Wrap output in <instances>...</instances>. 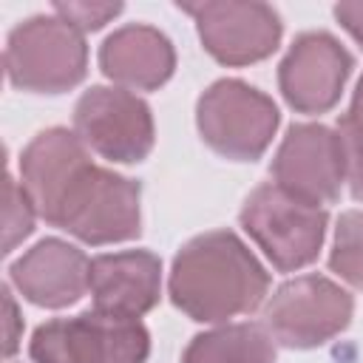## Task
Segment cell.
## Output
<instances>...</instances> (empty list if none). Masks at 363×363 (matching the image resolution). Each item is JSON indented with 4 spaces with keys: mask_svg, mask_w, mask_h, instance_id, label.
I'll return each instance as SVG.
<instances>
[{
    "mask_svg": "<svg viewBox=\"0 0 363 363\" xmlns=\"http://www.w3.org/2000/svg\"><path fill=\"white\" fill-rule=\"evenodd\" d=\"M269 278L230 230L196 235L182 247L170 272L173 303L201 323L247 315L267 298Z\"/></svg>",
    "mask_w": 363,
    "mask_h": 363,
    "instance_id": "cell-1",
    "label": "cell"
},
{
    "mask_svg": "<svg viewBox=\"0 0 363 363\" xmlns=\"http://www.w3.org/2000/svg\"><path fill=\"white\" fill-rule=\"evenodd\" d=\"M147 352L150 337L139 318L102 309L48 320L31 337L34 363H145Z\"/></svg>",
    "mask_w": 363,
    "mask_h": 363,
    "instance_id": "cell-2",
    "label": "cell"
},
{
    "mask_svg": "<svg viewBox=\"0 0 363 363\" xmlns=\"http://www.w3.org/2000/svg\"><path fill=\"white\" fill-rule=\"evenodd\" d=\"M241 224L281 272H292L315 261L326 233V210L269 182L244 201Z\"/></svg>",
    "mask_w": 363,
    "mask_h": 363,
    "instance_id": "cell-3",
    "label": "cell"
},
{
    "mask_svg": "<svg viewBox=\"0 0 363 363\" xmlns=\"http://www.w3.org/2000/svg\"><path fill=\"white\" fill-rule=\"evenodd\" d=\"M82 34L62 17H31L9 34L6 74L34 94H62L85 77Z\"/></svg>",
    "mask_w": 363,
    "mask_h": 363,
    "instance_id": "cell-4",
    "label": "cell"
},
{
    "mask_svg": "<svg viewBox=\"0 0 363 363\" xmlns=\"http://www.w3.org/2000/svg\"><path fill=\"white\" fill-rule=\"evenodd\" d=\"M51 224L88 244L128 241L139 235V184L91 162L68 187Z\"/></svg>",
    "mask_w": 363,
    "mask_h": 363,
    "instance_id": "cell-5",
    "label": "cell"
},
{
    "mask_svg": "<svg viewBox=\"0 0 363 363\" xmlns=\"http://www.w3.org/2000/svg\"><path fill=\"white\" fill-rule=\"evenodd\" d=\"M278 128V108L269 96L238 79H221L199 99L201 139L235 162L258 159Z\"/></svg>",
    "mask_w": 363,
    "mask_h": 363,
    "instance_id": "cell-6",
    "label": "cell"
},
{
    "mask_svg": "<svg viewBox=\"0 0 363 363\" xmlns=\"http://www.w3.org/2000/svg\"><path fill=\"white\" fill-rule=\"evenodd\" d=\"M352 295L320 275H301L275 289L267 303V332L289 349H312L352 320Z\"/></svg>",
    "mask_w": 363,
    "mask_h": 363,
    "instance_id": "cell-7",
    "label": "cell"
},
{
    "mask_svg": "<svg viewBox=\"0 0 363 363\" xmlns=\"http://www.w3.org/2000/svg\"><path fill=\"white\" fill-rule=\"evenodd\" d=\"M74 128L85 147L111 162H142L153 147L150 108L122 88H91L74 108Z\"/></svg>",
    "mask_w": 363,
    "mask_h": 363,
    "instance_id": "cell-8",
    "label": "cell"
},
{
    "mask_svg": "<svg viewBox=\"0 0 363 363\" xmlns=\"http://www.w3.org/2000/svg\"><path fill=\"white\" fill-rule=\"evenodd\" d=\"M272 176L295 199L315 207L332 204L346 179L340 136L326 125H292L275 153Z\"/></svg>",
    "mask_w": 363,
    "mask_h": 363,
    "instance_id": "cell-9",
    "label": "cell"
},
{
    "mask_svg": "<svg viewBox=\"0 0 363 363\" xmlns=\"http://www.w3.org/2000/svg\"><path fill=\"white\" fill-rule=\"evenodd\" d=\"M199 23L204 48L224 65H247L275 51L281 20L264 3H184Z\"/></svg>",
    "mask_w": 363,
    "mask_h": 363,
    "instance_id": "cell-10",
    "label": "cell"
},
{
    "mask_svg": "<svg viewBox=\"0 0 363 363\" xmlns=\"http://www.w3.org/2000/svg\"><path fill=\"white\" fill-rule=\"evenodd\" d=\"M352 71V54L329 34L309 31L295 40L281 62L278 82L284 99L301 113L329 111Z\"/></svg>",
    "mask_w": 363,
    "mask_h": 363,
    "instance_id": "cell-11",
    "label": "cell"
},
{
    "mask_svg": "<svg viewBox=\"0 0 363 363\" xmlns=\"http://www.w3.org/2000/svg\"><path fill=\"white\" fill-rule=\"evenodd\" d=\"M88 164H91V159H88L79 136H74L62 128L43 130L23 150V159H20L23 190L28 193L34 210L45 221H54L68 187L77 182V176Z\"/></svg>",
    "mask_w": 363,
    "mask_h": 363,
    "instance_id": "cell-12",
    "label": "cell"
},
{
    "mask_svg": "<svg viewBox=\"0 0 363 363\" xmlns=\"http://www.w3.org/2000/svg\"><path fill=\"white\" fill-rule=\"evenodd\" d=\"M11 281L37 306H68L91 289V261L60 238H45L11 267Z\"/></svg>",
    "mask_w": 363,
    "mask_h": 363,
    "instance_id": "cell-13",
    "label": "cell"
},
{
    "mask_svg": "<svg viewBox=\"0 0 363 363\" xmlns=\"http://www.w3.org/2000/svg\"><path fill=\"white\" fill-rule=\"evenodd\" d=\"M159 258L145 250L96 255L91 261L94 309L122 318L145 315L159 301Z\"/></svg>",
    "mask_w": 363,
    "mask_h": 363,
    "instance_id": "cell-14",
    "label": "cell"
},
{
    "mask_svg": "<svg viewBox=\"0 0 363 363\" xmlns=\"http://www.w3.org/2000/svg\"><path fill=\"white\" fill-rule=\"evenodd\" d=\"M99 65L105 77L119 85L153 91L173 74L176 57L170 40L162 31L150 26H125L105 40Z\"/></svg>",
    "mask_w": 363,
    "mask_h": 363,
    "instance_id": "cell-15",
    "label": "cell"
},
{
    "mask_svg": "<svg viewBox=\"0 0 363 363\" xmlns=\"http://www.w3.org/2000/svg\"><path fill=\"white\" fill-rule=\"evenodd\" d=\"M182 363H275V343L255 323H233L196 335Z\"/></svg>",
    "mask_w": 363,
    "mask_h": 363,
    "instance_id": "cell-16",
    "label": "cell"
},
{
    "mask_svg": "<svg viewBox=\"0 0 363 363\" xmlns=\"http://www.w3.org/2000/svg\"><path fill=\"white\" fill-rule=\"evenodd\" d=\"M329 264L343 281H349L352 286H363V213L360 210H349L340 216Z\"/></svg>",
    "mask_w": 363,
    "mask_h": 363,
    "instance_id": "cell-17",
    "label": "cell"
},
{
    "mask_svg": "<svg viewBox=\"0 0 363 363\" xmlns=\"http://www.w3.org/2000/svg\"><path fill=\"white\" fill-rule=\"evenodd\" d=\"M337 136H340V145H343L349 190L357 201H363V77L357 82L352 108L340 116Z\"/></svg>",
    "mask_w": 363,
    "mask_h": 363,
    "instance_id": "cell-18",
    "label": "cell"
},
{
    "mask_svg": "<svg viewBox=\"0 0 363 363\" xmlns=\"http://www.w3.org/2000/svg\"><path fill=\"white\" fill-rule=\"evenodd\" d=\"M34 227V204L23 184H17L11 176H6L3 184V252H11Z\"/></svg>",
    "mask_w": 363,
    "mask_h": 363,
    "instance_id": "cell-19",
    "label": "cell"
},
{
    "mask_svg": "<svg viewBox=\"0 0 363 363\" xmlns=\"http://www.w3.org/2000/svg\"><path fill=\"white\" fill-rule=\"evenodd\" d=\"M54 9L77 31H96L122 11L119 3H57Z\"/></svg>",
    "mask_w": 363,
    "mask_h": 363,
    "instance_id": "cell-20",
    "label": "cell"
},
{
    "mask_svg": "<svg viewBox=\"0 0 363 363\" xmlns=\"http://www.w3.org/2000/svg\"><path fill=\"white\" fill-rule=\"evenodd\" d=\"M335 17L363 45V3H337L335 6Z\"/></svg>",
    "mask_w": 363,
    "mask_h": 363,
    "instance_id": "cell-21",
    "label": "cell"
},
{
    "mask_svg": "<svg viewBox=\"0 0 363 363\" xmlns=\"http://www.w3.org/2000/svg\"><path fill=\"white\" fill-rule=\"evenodd\" d=\"M3 306H6V346H3V352L11 354L17 349V326H20V320H17V306L11 301L9 286H3Z\"/></svg>",
    "mask_w": 363,
    "mask_h": 363,
    "instance_id": "cell-22",
    "label": "cell"
}]
</instances>
